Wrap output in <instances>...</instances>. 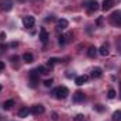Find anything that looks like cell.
I'll return each mask as SVG.
<instances>
[{
	"instance_id": "obj_6",
	"label": "cell",
	"mask_w": 121,
	"mask_h": 121,
	"mask_svg": "<svg viewBox=\"0 0 121 121\" xmlns=\"http://www.w3.org/2000/svg\"><path fill=\"white\" fill-rule=\"evenodd\" d=\"M23 23H24V26H26L27 28H31V27H34V24H35V18H34L32 16H27V17H24Z\"/></svg>"
},
{
	"instance_id": "obj_3",
	"label": "cell",
	"mask_w": 121,
	"mask_h": 121,
	"mask_svg": "<svg viewBox=\"0 0 121 121\" xmlns=\"http://www.w3.org/2000/svg\"><path fill=\"white\" fill-rule=\"evenodd\" d=\"M86 7H87V13L89 14H91V13H94L97 9H99V3L96 1V0H89L86 4H85Z\"/></svg>"
},
{
	"instance_id": "obj_15",
	"label": "cell",
	"mask_w": 121,
	"mask_h": 121,
	"mask_svg": "<svg viewBox=\"0 0 121 121\" xmlns=\"http://www.w3.org/2000/svg\"><path fill=\"white\" fill-rule=\"evenodd\" d=\"M11 7H13V1H11V0H4V1H3V9H4L6 11L11 10Z\"/></svg>"
},
{
	"instance_id": "obj_17",
	"label": "cell",
	"mask_w": 121,
	"mask_h": 121,
	"mask_svg": "<svg viewBox=\"0 0 121 121\" xmlns=\"http://www.w3.org/2000/svg\"><path fill=\"white\" fill-rule=\"evenodd\" d=\"M96 54H97V49H96L94 47H90V48L87 49V55H89L90 58H96Z\"/></svg>"
},
{
	"instance_id": "obj_16",
	"label": "cell",
	"mask_w": 121,
	"mask_h": 121,
	"mask_svg": "<svg viewBox=\"0 0 121 121\" xmlns=\"http://www.w3.org/2000/svg\"><path fill=\"white\" fill-rule=\"evenodd\" d=\"M13 106H14V100H7V101H4V104H3V108H4V110H10Z\"/></svg>"
},
{
	"instance_id": "obj_14",
	"label": "cell",
	"mask_w": 121,
	"mask_h": 121,
	"mask_svg": "<svg viewBox=\"0 0 121 121\" xmlns=\"http://www.w3.org/2000/svg\"><path fill=\"white\" fill-rule=\"evenodd\" d=\"M23 59H24V62H27V63H31V62H34V56H32L31 52H26L23 55Z\"/></svg>"
},
{
	"instance_id": "obj_2",
	"label": "cell",
	"mask_w": 121,
	"mask_h": 121,
	"mask_svg": "<svg viewBox=\"0 0 121 121\" xmlns=\"http://www.w3.org/2000/svg\"><path fill=\"white\" fill-rule=\"evenodd\" d=\"M30 82H31V87H35L39 82V73L37 69H32L30 70Z\"/></svg>"
},
{
	"instance_id": "obj_9",
	"label": "cell",
	"mask_w": 121,
	"mask_h": 121,
	"mask_svg": "<svg viewBox=\"0 0 121 121\" xmlns=\"http://www.w3.org/2000/svg\"><path fill=\"white\" fill-rule=\"evenodd\" d=\"M101 75H103L101 68H94V69L91 70V78H93V79H99V78H101Z\"/></svg>"
},
{
	"instance_id": "obj_29",
	"label": "cell",
	"mask_w": 121,
	"mask_h": 121,
	"mask_svg": "<svg viewBox=\"0 0 121 121\" xmlns=\"http://www.w3.org/2000/svg\"><path fill=\"white\" fill-rule=\"evenodd\" d=\"M3 69H4V62H1V60H0V72H1Z\"/></svg>"
},
{
	"instance_id": "obj_12",
	"label": "cell",
	"mask_w": 121,
	"mask_h": 121,
	"mask_svg": "<svg viewBox=\"0 0 121 121\" xmlns=\"http://www.w3.org/2000/svg\"><path fill=\"white\" fill-rule=\"evenodd\" d=\"M68 26H69V23H68V20H65V18H60L59 21H58V30H66Z\"/></svg>"
},
{
	"instance_id": "obj_11",
	"label": "cell",
	"mask_w": 121,
	"mask_h": 121,
	"mask_svg": "<svg viewBox=\"0 0 121 121\" xmlns=\"http://www.w3.org/2000/svg\"><path fill=\"white\" fill-rule=\"evenodd\" d=\"M31 113V110L28 107H23L20 111H18V117H21V118H26V117H28Z\"/></svg>"
},
{
	"instance_id": "obj_27",
	"label": "cell",
	"mask_w": 121,
	"mask_h": 121,
	"mask_svg": "<svg viewBox=\"0 0 121 121\" xmlns=\"http://www.w3.org/2000/svg\"><path fill=\"white\" fill-rule=\"evenodd\" d=\"M94 107H96V110H97V111H103V110H104L100 104H97V106H94Z\"/></svg>"
},
{
	"instance_id": "obj_10",
	"label": "cell",
	"mask_w": 121,
	"mask_h": 121,
	"mask_svg": "<svg viewBox=\"0 0 121 121\" xmlns=\"http://www.w3.org/2000/svg\"><path fill=\"white\" fill-rule=\"evenodd\" d=\"M85 100V94L82 93V91H76L75 94H73V101L75 103H80V101H83Z\"/></svg>"
},
{
	"instance_id": "obj_13",
	"label": "cell",
	"mask_w": 121,
	"mask_h": 121,
	"mask_svg": "<svg viewBox=\"0 0 121 121\" xmlns=\"http://www.w3.org/2000/svg\"><path fill=\"white\" fill-rule=\"evenodd\" d=\"M39 39H41L44 44L48 41V32H47L45 28H41V31H39Z\"/></svg>"
},
{
	"instance_id": "obj_4",
	"label": "cell",
	"mask_w": 121,
	"mask_h": 121,
	"mask_svg": "<svg viewBox=\"0 0 121 121\" xmlns=\"http://www.w3.org/2000/svg\"><path fill=\"white\" fill-rule=\"evenodd\" d=\"M111 23L114 24V26H117V27H121V11H114L113 14H111Z\"/></svg>"
},
{
	"instance_id": "obj_5",
	"label": "cell",
	"mask_w": 121,
	"mask_h": 121,
	"mask_svg": "<svg viewBox=\"0 0 121 121\" xmlns=\"http://www.w3.org/2000/svg\"><path fill=\"white\" fill-rule=\"evenodd\" d=\"M30 110H31V114H34V116H39V114H44L45 107H44L42 104H35V106L31 107Z\"/></svg>"
},
{
	"instance_id": "obj_7",
	"label": "cell",
	"mask_w": 121,
	"mask_h": 121,
	"mask_svg": "<svg viewBox=\"0 0 121 121\" xmlns=\"http://www.w3.org/2000/svg\"><path fill=\"white\" fill-rule=\"evenodd\" d=\"M87 80H89V76H87V75H82V76H78V78L75 79V83H76L78 86H82V85H85Z\"/></svg>"
},
{
	"instance_id": "obj_20",
	"label": "cell",
	"mask_w": 121,
	"mask_h": 121,
	"mask_svg": "<svg viewBox=\"0 0 121 121\" xmlns=\"http://www.w3.org/2000/svg\"><path fill=\"white\" fill-rule=\"evenodd\" d=\"M59 62V59H56V58H51V59H48V66L49 68H52L55 63H58Z\"/></svg>"
},
{
	"instance_id": "obj_21",
	"label": "cell",
	"mask_w": 121,
	"mask_h": 121,
	"mask_svg": "<svg viewBox=\"0 0 121 121\" xmlns=\"http://www.w3.org/2000/svg\"><path fill=\"white\" fill-rule=\"evenodd\" d=\"M116 96H117V93H116V90H114V89H110V90H108V93H107V97H108V99H114Z\"/></svg>"
},
{
	"instance_id": "obj_8",
	"label": "cell",
	"mask_w": 121,
	"mask_h": 121,
	"mask_svg": "<svg viewBox=\"0 0 121 121\" xmlns=\"http://www.w3.org/2000/svg\"><path fill=\"white\" fill-rule=\"evenodd\" d=\"M113 6H114V0H103V6H101V9H103L104 11H107V10H110Z\"/></svg>"
},
{
	"instance_id": "obj_30",
	"label": "cell",
	"mask_w": 121,
	"mask_h": 121,
	"mask_svg": "<svg viewBox=\"0 0 121 121\" xmlns=\"http://www.w3.org/2000/svg\"><path fill=\"white\" fill-rule=\"evenodd\" d=\"M11 60H13V62H16V60H18V58H17V56H11Z\"/></svg>"
},
{
	"instance_id": "obj_1",
	"label": "cell",
	"mask_w": 121,
	"mask_h": 121,
	"mask_svg": "<svg viewBox=\"0 0 121 121\" xmlns=\"http://www.w3.org/2000/svg\"><path fill=\"white\" fill-rule=\"evenodd\" d=\"M52 94H54L55 99H58V100H63V99L68 97L69 90H68V87H65V86H59V87H56V89L52 90Z\"/></svg>"
},
{
	"instance_id": "obj_19",
	"label": "cell",
	"mask_w": 121,
	"mask_h": 121,
	"mask_svg": "<svg viewBox=\"0 0 121 121\" xmlns=\"http://www.w3.org/2000/svg\"><path fill=\"white\" fill-rule=\"evenodd\" d=\"M37 70H38V73H41V75H47V73L49 72L45 66H38V68H37Z\"/></svg>"
},
{
	"instance_id": "obj_31",
	"label": "cell",
	"mask_w": 121,
	"mask_h": 121,
	"mask_svg": "<svg viewBox=\"0 0 121 121\" xmlns=\"http://www.w3.org/2000/svg\"><path fill=\"white\" fill-rule=\"evenodd\" d=\"M117 42L120 44V52H121V37H120V38H118V39H117Z\"/></svg>"
},
{
	"instance_id": "obj_18",
	"label": "cell",
	"mask_w": 121,
	"mask_h": 121,
	"mask_svg": "<svg viewBox=\"0 0 121 121\" xmlns=\"http://www.w3.org/2000/svg\"><path fill=\"white\" fill-rule=\"evenodd\" d=\"M99 52H100V55L107 56V55H108V48H107V45H103V47L99 49Z\"/></svg>"
},
{
	"instance_id": "obj_22",
	"label": "cell",
	"mask_w": 121,
	"mask_h": 121,
	"mask_svg": "<svg viewBox=\"0 0 121 121\" xmlns=\"http://www.w3.org/2000/svg\"><path fill=\"white\" fill-rule=\"evenodd\" d=\"M113 120L114 121H121V111H116L113 114Z\"/></svg>"
},
{
	"instance_id": "obj_26",
	"label": "cell",
	"mask_w": 121,
	"mask_h": 121,
	"mask_svg": "<svg viewBox=\"0 0 121 121\" xmlns=\"http://www.w3.org/2000/svg\"><path fill=\"white\" fill-rule=\"evenodd\" d=\"M4 39H6V32L1 31V32H0V41H4Z\"/></svg>"
},
{
	"instance_id": "obj_23",
	"label": "cell",
	"mask_w": 121,
	"mask_h": 121,
	"mask_svg": "<svg viewBox=\"0 0 121 121\" xmlns=\"http://www.w3.org/2000/svg\"><path fill=\"white\" fill-rule=\"evenodd\" d=\"M52 83H54V80H52V79H47V80L44 82V86H45V87H51V86H52Z\"/></svg>"
},
{
	"instance_id": "obj_25",
	"label": "cell",
	"mask_w": 121,
	"mask_h": 121,
	"mask_svg": "<svg viewBox=\"0 0 121 121\" xmlns=\"http://www.w3.org/2000/svg\"><path fill=\"white\" fill-rule=\"evenodd\" d=\"M65 42H66V37H65V35H60L59 37V44L60 45H63Z\"/></svg>"
},
{
	"instance_id": "obj_24",
	"label": "cell",
	"mask_w": 121,
	"mask_h": 121,
	"mask_svg": "<svg viewBox=\"0 0 121 121\" xmlns=\"http://www.w3.org/2000/svg\"><path fill=\"white\" fill-rule=\"evenodd\" d=\"M85 120V116L83 114H78L76 117H75V121H83Z\"/></svg>"
},
{
	"instance_id": "obj_28",
	"label": "cell",
	"mask_w": 121,
	"mask_h": 121,
	"mask_svg": "<svg viewBox=\"0 0 121 121\" xmlns=\"http://www.w3.org/2000/svg\"><path fill=\"white\" fill-rule=\"evenodd\" d=\"M52 120H54V121H58V114H56V113H54V114H52Z\"/></svg>"
}]
</instances>
